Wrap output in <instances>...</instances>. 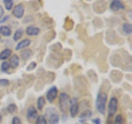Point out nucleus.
<instances>
[{"label":"nucleus","instance_id":"f257e3e1","mask_svg":"<svg viewBox=\"0 0 132 124\" xmlns=\"http://www.w3.org/2000/svg\"><path fill=\"white\" fill-rule=\"evenodd\" d=\"M70 96L65 92H62L59 96V107L60 110L63 114H67L70 104Z\"/></svg>","mask_w":132,"mask_h":124},{"label":"nucleus","instance_id":"f03ea898","mask_svg":"<svg viewBox=\"0 0 132 124\" xmlns=\"http://www.w3.org/2000/svg\"><path fill=\"white\" fill-rule=\"evenodd\" d=\"M107 101V94L106 92L100 91L96 98V107L101 114H105L106 113V104Z\"/></svg>","mask_w":132,"mask_h":124},{"label":"nucleus","instance_id":"7ed1b4c3","mask_svg":"<svg viewBox=\"0 0 132 124\" xmlns=\"http://www.w3.org/2000/svg\"><path fill=\"white\" fill-rule=\"evenodd\" d=\"M44 117L48 119L47 122L49 124H59L60 122V114L54 107H47L45 111Z\"/></svg>","mask_w":132,"mask_h":124},{"label":"nucleus","instance_id":"20e7f679","mask_svg":"<svg viewBox=\"0 0 132 124\" xmlns=\"http://www.w3.org/2000/svg\"><path fill=\"white\" fill-rule=\"evenodd\" d=\"M118 109V99L116 97H111L107 107V122H112V118Z\"/></svg>","mask_w":132,"mask_h":124},{"label":"nucleus","instance_id":"39448f33","mask_svg":"<svg viewBox=\"0 0 132 124\" xmlns=\"http://www.w3.org/2000/svg\"><path fill=\"white\" fill-rule=\"evenodd\" d=\"M25 13V6L23 3H18L16 6H14L13 9L12 11V14L14 18L21 19L23 18Z\"/></svg>","mask_w":132,"mask_h":124},{"label":"nucleus","instance_id":"423d86ee","mask_svg":"<svg viewBox=\"0 0 132 124\" xmlns=\"http://www.w3.org/2000/svg\"><path fill=\"white\" fill-rule=\"evenodd\" d=\"M37 117H38V112H37V109L33 105L29 106L27 109V121L29 122H33L36 120Z\"/></svg>","mask_w":132,"mask_h":124},{"label":"nucleus","instance_id":"0eeeda50","mask_svg":"<svg viewBox=\"0 0 132 124\" xmlns=\"http://www.w3.org/2000/svg\"><path fill=\"white\" fill-rule=\"evenodd\" d=\"M69 111L70 116H71L72 118L76 117L77 114L78 113L79 109H78V102L77 98H73L70 99V104H69Z\"/></svg>","mask_w":132,"mask_h":124},{"label":"nucleus","instance_id":"6e6552de","mask_svg":"<svg viewBox=\"0 0 132 124\" xmlns=\"http://www.w3.org/2000/svg\"><path fill=\"white\" fill-rule=\"evenodd\" d=\"M58 96V89L56 86H52L49 89V90L46 93V100L50 103H52L56 97Z\"/></svg>","mask_w":132,"mask_h":124},{"label":"nucleus","instance_id":"1a4fd4ad","mask_svg":"<svg viewBox=\"0 0 132 124\" xmlns=\"http://www.w3.org/2000/svg\"><path fill=\"white\" fill-rule=\"evenodd\" d=\"M110 8L111 11L113 12H119L121 10L126 9L125 4L123 3V2L119 1V0H113L110 3Z\"/></svg>","mask_w":132,"mask_h":124},{"label":"nucleus","instance_id":"9d476101","mask_svg":"<svg viewBox=\"0 0 132 124\" xmlns=\"http://www.w3.org/2000/svg\"><path fill=\"white\" fill-rule=\"evenodd\" d=\"M8 63L10 65V68L12 69H16L18 67L19 63H20V58L16 54H13L9 57V61Z\"/></svg>","mask_w":132,"mask_h":124},{"label":"nucleus","instance_id":"9b49d317","mask_svg":"<svg viewBox=\"0 0 132 124\" xmlns=\"http://www.w3.org/2000/svg\"><path fill=\"white\" fill-rule=\"evenodd\" d=\"M20 54H21L20 56L23 61H27L28 60H30L33 55L32 51L29 48H25L24 50H22Z\"/></svg>","mask_w":132,"mask_h":124},{"label":"nucleus","instance_id":"f8f14e48","mask_svg":"<svg viewBox=\"0 0 132 124\" xmlns=\"http://www.w3.org/2000/svg\"><path fill=\"white\" fill-rule=\"evenodd\" d=\"M31 40L30 39H24L22 41H21L20 42L18 43V45H16L15 47V50L16 51H20V50H22V49H25V48H27L29 45H31Z\"/></svg>","mask_w":132,"mask_h":124},{"label":"nucleus","instance_id":"ddd939ff","mask_svg":"<svg viewBox=\"0 0 132 124\" xmlns=\"http://www.w3.org/2000/svg\"><path fill=\"white\" fill-rule=\"evenodd\" d=\"M26 33L28 36H37L40 33V28L35 26H32V25H30V26H28L27 27Z\"/></svg>","mask_w":132,"mask_h":124},{"label":"nucleus","instance_id":"4468645a","mask_svg":"<svg viewBox=\"0 0 132 124\" xmlns=\"http://www.w3.org/2000/svg\"><path fill=\"white\" fill-rule=\"evenodd\" d=\"M92 114H93V113H92V111H91L90 109L82 111V113H80V115H79V120H80V122H84V121H86V120H88L91 117V116H92Z\"/></svg>","mask_w":132,"mask_h":124},{"label":"nucleus","instance_id":"2eb2a0df","mask_svg":"<svg viewBox=\"0 0 132 124\" xmlns=\"http://www.w3.org/2000/svg\"><path fill=\"white\" fill-rule=\"evenodd\" d=\"M0 34L3 36H10L12 35V30L7 26H0Z\"/></svg>","mask_w":132,"mask_h":124},{"label":"nucleus","instance_id":"dca6fc26","mask_svg":"<svg viewBox=\"0 0 132 124\" xmlns=\"http://www.w3.org/2000/svg\"><path fill=\"white\" fill-rule=\"evenodd\" d=\"M12 56V51L10 49H4L3 51L0 53V60H6Z\"/></svg>","mask_w":132,"mask_h":124},{"label":"nucleus","instance_id":"f3484780","mask_svg":"<svg viewBox=\"0 0 132 124\" xmlns=\"http://www.w3.org/2000/svg\"><path fill=\"white\" fill-rule=\"evenodd\" d=\"M122 30L126 35H130L132 33V26L129 22H124L122 25Z\"/></svg>","mask_w":132,"mask_h":124},{"label":"nucleus","instance_id":"a211bd4d","mask_svg":"<svg viewBox=\"0 0 132 124\" xmlns=\"http://www.w3.org/2000/svg\"><path fill=\"white\" fill-rule=\"evenodd\" d=\"M45 103H46V101H45V98L43 97V96H40L38 98H37V109L41 111L43 109V107H45Z\"/></svg>","mask_w":132,"mask_h":124},{"label":"nucleus","instance_id":"6ab92c4d","mask_svg":"<svg viewBox=\"0 0 132 124\" xmlns=\"http://www.w3.org/2000/svg\"><path fill=\"white\" fill-rule=\"evenodd\" d=\"M7 111L8 112V113L14 114L18 112V107H16L15 103H10V104L7 107Z\"/></svg>","mask_w":132,"mask_h":124},{"label":"nucleus","instance_id":"aec40b11","mask_svg":"<svg viewBox=\"0 0 132 124\" xmlns=\"http://www.w3.org/2000/svg\"><path fill=\"white\" fill-rule=\"evenodd\" d=\"M23 35V31L22 30V29H18V30H16L14 34H13V41H19L21 38H22V36Z\"/></svg>","mask_w":132,"mask_h":124},{"label":"nucleus","instance_id":"412c9836","mask_svg":"<svg viewBox=\"0 0 132 124\" xmlns=\"http://www.w3.org/2000/svg\"><path fill=\"white\" fill-rule=\"evenodd\" d=\"M3 3L5 5V8L7 9V11L12 10V7H13V4H14V2L12 0H3Z\"/></svg>","mask_w":132,"mask_h":124},{"label":"nucleus","instance_id":"4be33fe9","mask_svg":"<svg viewBox=\"0 0 132 124\" xmlns=\"http://www.w3.org/2000/svg\"><path fill=\"white\" fill-rule=\"evenodd\" d=\"M113 124H125L124 122V118L121 114H117L115 117V119L113 121Z\"/></svg>","mask_w":132,"mask_h":124},{"label":"nucleus","instance_id":"5701e85b","mask_svg":"<svg viewBox=\"0 0 132 124\" xmlns=\"http://www.w3.org/2000/svg\"><path fill=\"white\" fill-rule=\"evenodd\" d=\"M36 124H48L47 120L44 117V115H40L36 120Z\"/></svg>","mask_w":132,"mask_h":124},{"label":"nucleus","instance_id":"b1692460","mask_svg":"<svg viewBox=\"0 0 132 124\" xmlns=\"http://www.w3.org/2000/svg\"><path fill=\"white\" fill-rule=\"evenodd\" d=\"M10 69V65L7 61H3L1 65V70L3 72H7Z\"/></svg>","mask_w":132,"mask_h":124},{"label":"nucleus","instance_id":"393cba45","mask_svg":"<svg viewBox=\"0 0 132 124\" xmlns=\"http://www.w3.org/2000/svg\"><path fill=\"white\" fill-rule=\"evenodd\" d=\"M36 63L35 61H32L27 65V66L26 67V69H27V71H31V70H33L34 69H36Z\"/></svg>","mask_w":132,"mask_h":124},{"label":"nucleus","instance_id":"a878e982","mask_svg":"<svg viewBox=\"0 0 132 124\" xmlns=\"http://www.w3.org/2000/svg\"><path fill=\"white\" fill-rule=\"evenodd\" d=\"M9 84V80L7 79H0V87H6Z\"/></svg>","mask_w":132,"mask_h":124},{"label":"nucleus","instance_id":"bb28decb","mask_svg":"<svg viewBox=\"0 0 132 124\" xmlns=\"http://www.w3.org/2000/svg\"><path fill=\"white\" fill-rule=\"evenodd\" d=\"M12 124H22V121H21V119L18 117L15 116L12 119Z\"/></svg>","mask_w":132,"mask_h":124},{"label":"nucleus","instance_id":"cd10ccee","mask_svg":"<svg viewBox=\"0 0 132 124\" xmlns=\"http://www.w3.org/2000/svg\"><path fill=\"white\" fill-rule=\"evenodd\" d=\"M9 19V16H4V17H3V18L0 19V24H2V23H4L5 22H7V21Z\"/></svg>","mask_w":132,"mask_h":124},{"label":"nucleus","instance_id":"c85d7f7f","mask_svg":"<svg viewBox=\"0 0 132 124\" xmlns=\"http://www.w3.org/2000/svg\"><path fill=\"white\" fill-rule=\"evenodd\" d=\"M93 124H101V119L99 118H96L93 119Z\"/></svg>","mask_w":132,"mask_h":124},{"label":"nucleus","instance_id":"c756f323","mask_svg":"<svg viewBox=\"0 0 132 124\" xmlns=\"http://www.w3.org/2000/svg\"><path fill=\"white\" fill-rule=\"evenodd\" d=\"M3 14H4V9H3V7L0 5V19L3 17Z\"/></svg>","mask_w":132,"mask_h":124},{"label":"nucleus","instance_id":"7c9ffc66","mask_svg":"<svg viewBox=\"0 0 132 124\" xmlns=\"http://www.w3.org/2000/svg\"><path fill=\"white\" fill-rule=\"evenodd\" d=\"M62 118H63V121L64 122L65 120H67L68 117H67V114H63L62 115Z\"/></svg>","mask_w":132,"mask_h":124},{"label":"nucleus","instance_id":"2f4dec72","mask_svg":"<svg viewBox=\"0 0 132 124\" xmlns=\"http://www.w3.org/2000/svg\"><path fill=\"white\" fill-rule=\"evenodd\" d=\"M2 121H3V117H2V116H1V115H0V124H1Z\"/></svg>","mask_w":132,"mask_h":124},{"label":"nucleus","instance_id":"473e14b6","mask_svg":"<svg viewBox=\"0 0 132 124\" xmlns=\"http://www.w3.org/2000/svg\"><path fill=\"white\" fill-rule=\"evenodd\" d=\"M82 124H88V123H82Z\"/></svg>","mask_w":132,"mask_h":124},{"label":"nucleus","instance_id":"72a5a7b5","mask_svg":"<svg viewBox=\"0 0 132 124\" xmlns=\"http://www.w3.org/2000/svg\"><path fill=\"white\" fill-rule=\"evenodd\" d=\"M0 41H1V36H0Z\"/></svg>","mask_w":132,"mask_h":124}]
</instances>
